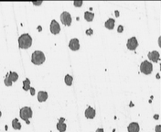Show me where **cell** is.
<instances>
[{
    "label": "cell",
    "instance_id": "1",
    "mask_svg": "<svg viewBox=\"0 0 161 132\" xmlns=\"http://www.w3.org/2000/svg\"><path fill=\"white\" fill-rule=\"evenodd\" d=\"M18 44L20 49H28L32 45V38L28 33H24L18 38Z\"/></svg>",
    "mask_w": 161,
    "mask_h": 132
},
{
    "label": "cell",
    "instance_id": "2",
    "mask_svg": "<svg viewBox=\"0 0 161 132\" xmlns=\"http://www.w3.org/2000/svg\"><path fill=\"white\" fill-rule=\"evenodd\" d=\"M46 61V57L42 51H35L31 55V62L35 65H41Z\"/></svg>",
    "mask_w": 161,
    "mask_h": 132
},
{
    "label": "cell",
    "instance_id": "3",
    "mask_svg": "<svg viewBox=\"0 0 161 132\" xmlns=\"http://www.w3.org/2000/svg\"><path fill=\"white\" fill-rule=\"evenodd\" d=\"M32 109L28 107H24L19 111V116L22 120H25L27 125H30V119L32 117Z\"/></svg>",
    "mask_w": 161,
    "mask_h": 132
},
{
    "label": "cell",
    "instance_id": "4",
    "mask_svg": "<svg viewBox=\"0 0 161 132\" xmlns=\"http://www.w3.org/2000/svg\"><path fill=\"white\" fill-rule=\"evenodd\" d=\"M18 79V74L16 72H9L8 74L6 75L5 78V86H11L14 82H17Z\"/></svg>",
    "mask_w": 161,
    "mask_h": 132
},
{
    "label": "cell",
    "instance_id": "5",
    "mask_svg": "<svg viewBox=\"0 0 161 132\" xmlns=\"http://www.w3.org/2000/svg\"><path fill=\"white\" fill-rule=\"evenodd\" d=\"M140 71L144 74H150L153 71V64L148 61H144L140 64Z\"/></svg>",
    "mask_w": 161,
    "mask_h": 132
},
{
    "label": "cell",
    "instance_id": "6",
    "mask_svg": "<svg viewBox=\"0 0 161 132\" xmlns=\"http://www.w3.org/2000/svg\"><path fill=\"white\" fill-rule=\"evenodd\" d=\"M61 20L64 26H71V21H72L71 14L69 12H66V11L62 12L61 15Z\"/></svg>",
    "mask_w": 161,
    "mask_h": 132
},
{
    "label": "cell",
    "instance_id": "7",
    "mask_svg": "<svg viewBox=\"0 0 161 132\" xmlns=\"http://www.w3.org/2000/svg\"><path fill=\"white\" fill-rule=\"evenodd\" d=\"M138 46V41L136 40V37H132L130 39L127 41V43H126V47L127 49L130 50V51H135Z\"/></svg>",
    "mask_w": 161,
    "mask_h": 132
},
{
    "label": "cell",
    "instance_id": "8",
    "mask_svg": "<svg viewBox=\"0 0 161 132\" xmlns=\"http://www.w3.org/2000/svg\"><path fill=\"white\" fill-rule=\"evenodd\" d=\"M50 30L54 35L59 34L60 31H61V27H60L59 23L57 22L55 20H51V26H50Z\"/></svg>",
    "mask_w": 161,
    "mask_h": 132
},
{
    "label": "cell",
    "instance_id": "9",
    "mask_svg": "<svg viewBox=\"0 0 161 132\" xmlns=\"http://www.w3.org/2000/svg\"><path fill=\"white\" fill-rule=\"evenodd\" d=\"M84 115H85V117H86V118L92 119V118L95 117L96 111H95V109H93L92 107H87V109L85 110Z\"/></svg>",
    "mask_w": 161,
    "mask_h": 132
},
{
    "label": "cell",
    "instance_id": "10",
    "mask_svg": "<svg viewBox=\"0 0 161 132\" xmlns=\"http://www.w3.org/2000/svg\"><path fill=\"white\" fill-rule=\"evenodd\" d=\"M69 47L70 49L73 51H78L80 49V42L78 39H71L70 43H69Z\"/></svg>",
    "mask_w": 161,
    "mask_h": 132
},
{
    "label": "cell",
    "instance_id": "11",
    "mask_svg": "<svg viewBox=\"0 0 161 132\" xmlns=\"http://www.w3.org/2000/svg\"><path fill=\"white\" fill-rule=\"evenodd\" d=\"M159 52L157 51H150L147 54V57L151 62H157L159 61Z\"/></svg>",
    "mask_w": 161,
    "mask_h": 132
},
{
    "label": "cell",
    "instance_id": "12",
    "mask_svg": "<svg viewBox=\"0 0 161 132\" xmlns=\"http://www.w3.org/2000/svg\"><path fill=\"white\" fill-rule=\"evenodd\" d=\"M65 118L64 117H61L58 124H57V129L59 130V132H65L66 128H67V125L64 123Z\"/></svg>",
    "mask_w": 161,
    "mask_h": 132
},
{
    "label": "cell",
    "instance_id": "13",
    "mask_svg": "<svg viewBox=\"0 0 161 132\" xmlns=\"http://www.w3.org/2000/svg\"><path fill=\"white\" fill-rule=\"evenodd\" d=\"M127 130H128V132H139V130H140L139 124L136 123V122H132V123H130L128 125Z\"/></svg>",
    "mask_w": 161,
    "mask_h": 132
},
{
    "label": "cell",
    "instance_id": "14",
    "mask_svg": "<svg viewBox=\"0 0 161 132\" xmlns=\"http://www.w3.org/2000/svg\"><path fill=\"white\" fill-rule=\"evenodd\" d=\"M48 99V93L45 91H40L38 93V100L39 102H45Z\"/></svg>",
    "mask_w": 161,
    "mask_h": 132
},
{
    "label": "cell",
    "instance_id": "15",
    "mask_svg": "<svg viewBox=\"0 0 161 132\" xmlns=\"http://www.w3.org/2000/svg\"><path fill=\"white\" fill-rule=\"evenodd\" d=\"M115 20L113 18H109V20H107V21L105 22V28L106 29H108V30H113V28H115Z\"/></svg>",
    "mask_w": 161,
    "mask_h": 132
},
{
    "label": "cell",
    "instance_id": "16",
    "mask_svg": "<svg viewBox=\"0 0 161 132\" xmlns=\"http://www.w3.org/2000/svg\"><path fill=\"white\" fill-rule=\"evenodd\" d=\"M84 18H85V20L88 21V22H91L93 20V18H94V14L92 13V12H88L86 11L84 13Z\"/></svg>",
    "mask_w": 161,
    "mask_h": 132
},
{
    "label": "cell",
    "instance_id": "17",
    "mask_svg": "<svg viewBox=\"0 0 161 132\" xmlns=\"http://www.w3.org/2000/svg\"><path fill=\"white\" fill-rule=\"evenodd\" d=\"M64 82L68 86H71L72 84V82H73V77L70 74H66V76L64 77Z\"/></svg>",
    "mask_w": 161,
    "mask_h": 132
},
{
    "label": "cell",
    "instance_id": "18",
    "mask_svg": "<svg viewBox=\"0 0 161 132\" xmlns=\"http://www.w3.org/2000/svg\"><path fill=\"white\" fill-rule=\"evenodd\" d=\"M12 127H13V128L16 129V130H19V129H21V124L19 123V122H18V119H17V118H15V119L12 120Z\"/></svg>",
    "mask_w": 161,
    "mask_h": 132
},
{
    "label": "cell",
    "instance_id": "19",
    "mask_svg": "<svg viewBox=\"0 0 161 132\" xmlns=\"http://www.w3.org/2000/svg\"><path fill=\"white\" fill-rule=\"evenodd\" d=\"M23 89L25 91H28L30 89V81L28 78L25 79V81H23Z\"/></svg>",
    "mask_w": 161,
    "mask_h": 132
},
{
    "label": "cell",
    "instance_id": "20",
    "mask_svg": "<svg viewBox=\"0 0 161 132\" xmlns=\"http://www.w3.org/2000/svg\"><path fill=\"white\" fill-rule=\"evenodd\" d=\"M73 5L76 7H81L82 6V1H74Z\"/></svg>",
    "mask_w": 161,
    "mask_h": 132
},
{
    "label": "cell",
    "instance_id": "21",
    "mask_svg": "<svg viewBox=\"0 0 161 132\" xmlns=\"http://www.w3.org/2000/svg\"><path fill=\"white\" fill-rule=\"evenodd\" d=\"M30 94H31V96H34V95H35V89H34L33 87H30Z\"/></svg>",
    "mask_w": 161,
    "mask_h": 132
},
{
    "label": "cell",
    "instance_id": "22",
    "mask_svg": "<svg viewBox=\"0 0 161 132\" xmlns=\"http://www.w3.org/2000/svg\"><path fill=\"white\" fill-rule=\"evenodd\" d=\"M160 128H161V126H160V125H157V126L156 127V131H157V132H160Z\"/></svg>",
    "mask_w": 161,
    "mask_h": 132
},
{
    "label": "cell",
    "instance_id": "23",
    "mask_svg": "<svg viewBox=\"0 0 161 132\" xmlns=\"http://www.w3.org/2000/svg\"><path fill=\"white\" fill-rule=\"evenodd\" d=\"M118 31H119V32H122V31H123V26H119V28H118Z\"/></svg>",
    "mask_w": 161,
    "mask_h": 132
},
{
    "label": "cell",
    "instance_id": "24",
    "mask_svg": "<svg viewBox=\"0 0 161 132\" xmlns=\"http://www.w3.org/2000/svg\"><path fill=\"white\" fill-rule=\"evenodd\" d=\"M95 132H103V128H97Z\"/></svg>",
    "mask_w": 161,
    "mask_h": 132
},
{
    "label": "cell",
    "instance_id": "25",
    "mask_svg": "<svg viewBox=\"0 0 161 132\" xmlns=\"http://www.w3.org/2000/svg\"><path fill=\"white\" fill-rule=\"evenodd\" d=\"M92 33V30L91 29H90V30H89V31H88V30L86 31V34H89V35H91Z\"/></svg>",
    "mask_w": 161,
    "mask_h": 132
},
{
    "label": "cell",
    "instance_id": "26",
    "mask_svg": "<svg viewBox=\"0 0 161 132\" xmlns=\"http://www.w3.org/2000/svg\"><path fill=\"white\" fill-rule=\"evenodd\" d=\"M41 3H42V2H38V3H36V2H34V3H33V4H34V5H35V6H39V5H41Z\"/></svg>",
    "mask_w": 161,
    "mask_h": 132
},
{
    "label": "cell",
    "instance_id": "27",
    "mask_svg": "<svg viewBox=\"0 0 161 132\" xmlns=\"http://www.w3.org/2000/svg\"><path fill=\"white\" fill-rule=\"evenodd\" d=\"M2 117V113H1V111H0V117Z\"/></svg>",
    "mask_w": 161,
    "mask_h": 132
}]
</instances>
